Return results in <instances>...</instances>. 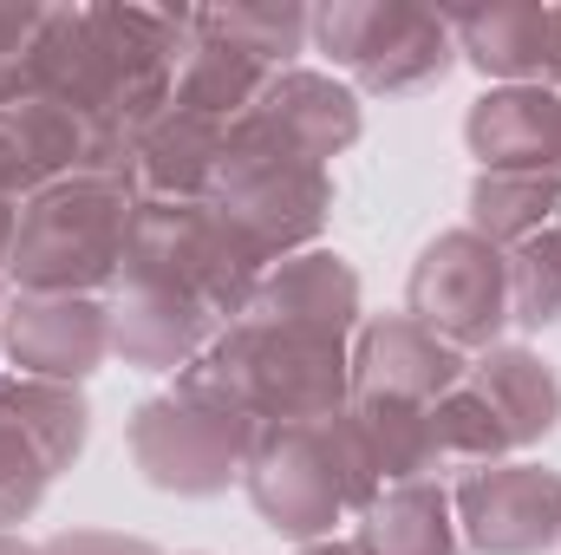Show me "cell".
<instances>
[{"label":"cell","mask_w":561,"mask_h":555,"mask_svg":"<svg viewBox=\"0 0 561 555\" xmlns=\"http://www.w3.org/2000/svg\"><path fill=\"white\" fill-rule=\"evenodd\" d=\"M450 510L470 555H542L561 543V471L503 457L450 484Z\"/></svg>","instance_id":"obj_11"},{"label":"cell","mask_w":561,"mask_h":555,"mask_svg":"<svg viewBox=\"0 0 561 555\" xmlns=\"http://www.w3.org/2000/svg\"><path fill=\"white\" fill-rule=\"evenodd\" d=\"M46 7L39 0H0V59H26V46L39 39Z\"/></svg>","instance_id":"obj_28"},{"label":"cell","mask_w":561,"mask_h":555,"mask_svg":"<svg viewBox=\"0 0 561 555\" xmlns=\"http://www.w3.org/2000/svg\"><path fill=\"white\" fill-rule=\"evenodd\" d=\"M203 33L242 46L249 59H262L268 72H287L300 66L307 39H313V13L294 7V0H236V7H190Z\"/></svg>","instance_id":"obj_24"},{"label":"cell","mask_w":561,"mask_h":555,"mask_svg":"<svg viewBox=\"0 0 561 555\" xmlns=\"http://www.w3.org/2000/svg\"><path fill=\"white\" fill-rule=\"evenodd\" d=\"M542 86L561 92V7L542 13Z\"/></svg>","instance_id":"obj_29"},{"label":"cell","mask_w":561,"mask_h":555,"mask_svg":"<svg viewBox=\"0 0 561 555\" xmlns=\"http://www.w3.org/2000/svg\"><path fill=\"white\" fill-rule=\"evenodd\" d=\"M0 555H39V543H26V536H13V530H0Z\"/></svg>","instance_id":"obj_33"},{"label":"cell","mask_w":561,"mask_h":555,"mask_svg":"<svg viewBox=\"0 0 561 555\" xmlns=\"http://www.w3.org/2000/svg\"><path fill=\"white\" fill-rule=\"evenodd\" d=\"M561 216V170H477L470 177V223L483 242H496L503 256L516 242H529L536 229H549Z\"/></svg>","instance_id":"obj_23"},{"label":"cell","mask_w":561,"mask_h":555,"mask_svg":"<svg viewBox=\"0 0 561 555\" xmlns=\"http://www.w3.org/2000/svg\"><path fill=\"white\" fill-rule=\"evenodd\" d=\"M236 138L275 144L287 157H307V163H333L346 157L359 132H366V105L346 79L333 72H313V66H287L262 86V99L229 125Z\"/></svg>","instance_id":"obj_12"},{"label":"cell","mask_w":561,"mask_h":555,"mask_svg":"<svg viewBox=\"0 0 561 555\" xmlns=\"http://www.w3.org/2000/svg\"><path fill=\"white\" fill-rule=\"evenodd\" d=\"M405 314L463 360L503 347L510 327V256L483 242L477 229H444L431 236L405 275Z\"/></svg>","instance_id":"obj_9"},{"label":"cell","mask_w":561,"mask_h":555,"mask_svg":"<svg viewBox=\"0 0 561 555\" xmlns=\"http://www.w3.org/2000/svg\"><path fill=\"white\" fill-rule=\"evenodd\" d=\"M268 79H275V72H268L262 59H249L242 46H229V39L203 33V26H196V13H190V39H183L176 72H170V105H176V112H196V118L236 125V118L262 99V86H268Z\"/></svg>","instance_id":"obj_22"},{"label":"cell","mask_w":561,"mask_h":555,"mask_svg":"<svg viewBox=\"0 0 561 555\" xmlns=\"http://www.w3.org/2000/svg\"><path fill=\"white\" fill-rule=\"evenodd\" d=\"M262 431L268 424L255 412H242L236 399L176 380L131 412L125 444H131V464H138V477L150 490H163V497H222V490H242Z\"/></svg>","instance_id":"obj_5"},{"label":"cell","mask_w":561,"mask_h":555,"mask_svg":"<svg viewBox=\"0 0 561 555\" xmlns=\"http://www.w3.org/2000/svg\"><path fill=\"white\" fill-rule=\"evenodd\" d=\"M294 555H359V550L340 543V536H327V543H307V550H294Z\"/></svg>","instance_id":"obj_32"},{"label":"cell","mask_w":561,"mask_h":555,"mask_svg":"<svg viewBox=\"0 0 561 555\" xmlns=\"http://www.w3.org/2000/svg\"><path fill=\"white\" fill-rule=\"evenodd\" d=\"M542 0H490V7H444L457 66H477L490 86H542Z\"/></svg>","instance_id":"obj_20"},{"label":"cell","mask_w":561,"mask_h":555,"mask_svg":"<svg viewBox=\"0 0 561 555\" xmlns=\"http://www.w3.org/2000/svg\"><path fill=\"white\" fill-rule=\"evenodd\" d=\"M26 92V59H0V118H7V105Z\"/></svg>","instance_id":"obj_30"},{"label":"cell","mask_w":561,"mask_h":555,"mask_svg":"<svg viewBox=\"0 0 561 555\" xmlns=\"http://www.w3.org/2000/svg\"><path fill=\"white\" fill-rule=\"evenodd\" d=\"M463 353L424 333L412 314H366L353 333V406H392V412H431L457 380Z\"/></svg>","instance_id":"obj_14"},{"label":"cell","mask_w":561,"mask_h":555,"mask_svg":"<svg viewBox=\"0 0 561 555\" xmlns=\"http://www.w3.org/2000/svg\"><path fill=\"white\" fill-rule=\"evenodd\" d=\"M7 307H13V287L0 275V373H7Z\"/></svg>","instance_id":"obj_31"},{"label":"cell","mask_w":561,"mask_h":555,"mask_svg":"<svg viewBox=\"0 0 561 555\" xmlns=\"http://www.w3.org/2000/svg\"><path fill=\"white\" fill-rule=\"evenodd\" d=\"M463 386L490 406V418L503 424V438H510L516 457L536 451V444L561 424V373L536 353V347L503 340V347L477 353V360L463 366Z\"/></svg>","instance_id":"obj_19"},{"label":"cell","mask_w":561,"mask_h":555,"mask_svg":"<svg viewBox=\"0 0 561 555\" xmlns=\"http://www.w3.org/2000/svg\"><path fill=\"white\" fill-rule=\"evenodd\" d=\"M92 438V406L79 386L0 373V530H20L59 471L79 464Z\"/></svg>","instance_id":"obj_10"},{"label":"cell","mask_w":561,"mask_h":555,"mask_svg":"<svg viewBox=\"0 0 561 555\" xmlns=\"http://www.w3.org/2000/svg\"><path fill=\"white\" fill-rule=\"evenodd\" d=\"M39 555H163L157 543H144V536H118V530H59V536H46Z\"/></svg>","instance_id":"obj_26"},{"label":"cell","mask_w":561,"mask_h":555,"mask_svg":"<svg viewBox=\"0 0 561 555\" xmlns=\"http://www.w3.org/2000/svg\"><path fill=\"white\" fill-rule=\"evenodd\" d=\"M26 196H33V183H26L13 144L0 132V275H7V256H13V229H20V203H26Z\"/></svg>","instance_id":"obj_27"},{"label":"cell","mask_w":561,"mask_h":555,"mask_svg":"<svg viewBox=\"0 0 561 555\" xmlns=\"http://www.w3.org/2000/svg\"><path fill=\"white\" fill-rule=\"evenodd\" d=\"M255 320H287V327H313V333H340L353 340L359 320H366V294H359V269L340 256V249H300L275 269H262L249 307Z\"/></svg>","instance_id":"obj_16"},{"label":"cell","mask_w":561,"mask_h":555,"mask_svg":"<svg viewBox=\"0 0 561 555\" xmlns=\"http://www.w3.org/2000/svg\"><path fill=\"white\" fill-rule=\"evenodd\" d=\"M242 497L294 550L327 543L340 523H353L379 497V477L353 431V412L313 418V424H268L249 457Z\"/></svg>","instance_id":"obj_3"},{"label":"cell","mask_w":561,"mask_h":555,"mask_svg":"<svg viewBox=\"0 0 561 555\" xmlns=\"http://www.w3.org/2000/svg\"><path fill=\"white\" fill-rule=\"evenodd\" d=\"M346 543L359 555H470L463 530H457V510H450V484H437V477L379 490L353 517Z\"/></svg>","instance_id":"obj_21"},{"label":"cell","mask_w":561,"mask_h":555,"mask_svg":"<svg viewBox=\"0 0 561 555\" xmlns=\"http://www.w3.org/2000/svg\"><path fill=\"white\" fill-rule=\"evenodd\" d=\"M510 327H561V216L510 249Z\"/></svg>","instance_id":"obj_25"},{"label":"cell","mask_w":561,"mask_h":555,"mask_svg":"<svg viewBox=\"0 0 561 555\" xmlns=\"http://www.w3.org/2000/svg\"><path fill=\"white\" fill-rule=\"evenodd\" d=\"M112 360V307L99 294H13L7 307V373L85 386Z\"/></svg>","instance_id":"obj_13"},{"label":"cell","mask_w":561,"mask_h":555,"mask_svg":"<svg viewBox=\"0 0 561 555\" xmlns=\"http://www.w3.org/2000/svg\"><path fill=\"white\" fill-rule=\"evenodd\" d=\"M138 190L125 177H66L20 203L7 287L13 294H112L125 275Z\"/></svg>","instance_id":"obj_4"},{"label":"cell","mask_w":561,"mask_h":555,"mask_svg":"<svg viewBox=\"0 0 561 555\" xmlns=\"http://www.w3.org/2000/svg\"><path fill=\"white\" fill-rule=\"evenodd\" d=\"M183 39H190V7H125V0L46 7L39 39L26 46V86L85 112L131 157V144L170 112V72Z\"/></svg>","instance_id":"obj_1"},{"label":"cell","mask_w":561,"mask_h":555,"mask_svg":"<svg viewBox=\"0 0 561 555\" xmlns=\"http://www.w3.org/2000/svg\"><path fill=\"white\" fill-rule=\"evenodd\" d=\"M262 256L209 209V203H138L131 216V249H125V275L163 294H183L196 307H209L222 327L242 320L255 281H262Z\"/></svg>","instance_id":"obj_7"},{"label":"cell","mask_w":561,"mask_h":555,"mask_svg":"<svg viewBox=\"0 0 561 555\" xmlns=\"http://www.w3.org/2000/svg\"><path fill=\"white\" fill-rule=\"evenodd\" d=\"M209 209L275 269L300 249H320L333 216V170L229 132V150L209 183Z\"/></svg>","instance_id":"obj_8"},{"label":"cell","mask_w":561,"mask_h":555,"mask_svg":"<svg viewBox=\"0 0 561 555\" xmlns=\"http://www.w3.org/2000/svg\"><path fill=\"white\" fill-rule=\"evenodd\" d=\"M313 46L359 99H412L444 86L457 66L444 7L419 0H333L313 13Z\"/></svg>","instance_id":"obj_6"},{"label":"cell","mask_w":561,"mask_h":555,"mask_svg":"<svg viewBox=\"0 0 561 555\" xmlns=\"http://www.w3.org/2000/svg\"><path fill=\"white\" fill-rule=\"evenodd\" d=\"M112 307V360L131 366V373H190L216 340H222V320L183 294H163V287H144V281H118L105 294Z\"/></svg>","instance_id":"obj_15"},{"label":"cell","mask_w":561,"mask_h":555,"mask_svg":"<svg viewBox=\"0 0 561 555\" xmlns=\"http://www.w3.org/2000/svg\"><path fill=\"white\" fill-rule=\"evenodd\" d=\"M176 380L236 399L262 424H313V418H333L353 406V340L242 314Z\"/></svg>","instance_id":"obj_2"},{"label":"cell","mask_w":561,"mask_h":555,"mask_svg":"<svg viewBox=\"0 0 561 555\" xmlns=\"http://www.w3.org/2000/svg\"><path fill=\"white\" fill-rule=\"evenodd\" d=\"M463 144L477 170H556L561 157V92L549 86H483L463 112Z\"/></svg>","instance_id":"obj_17"},{"label":"cell","mask_w":561,"mask_h":555,"mask_svg":"<svg viewBox=\"0 0 561 555\" xmlns=\"http://www.w3.org/2000/svg\"><path fill=\"white\" fill-rule=\"evenodd\" d=\"M556 170H561V157H556Z\"/></svg>","instance_id":"obj_34"},{"label":"cell","mask_w":561,"mask_h":555,"mask_svg":"<svg viewBox=\"0 0 561 555\" xmlns=\"http://www.w3.org/2000/svg\"><path fill=\"white\" fill-rule=\"evenodd\" d=\"M229 150V125L196 118V112H163L125 157V183L138 190V203H209L216 163Z\"/></svg>","instance_id":"obj_18"}]
</instances>
